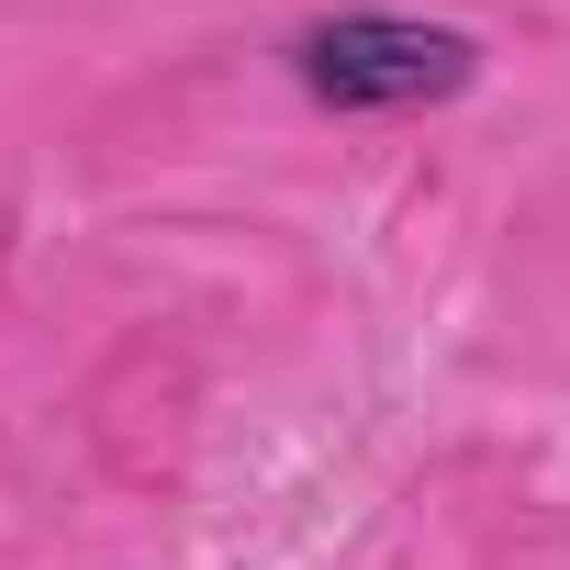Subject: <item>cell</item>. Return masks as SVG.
<instances>
[{"mask_svg": "<svg viewBox=\"0 0 570 570\" xmlns=\"http://www.w3.org/2000/svg\"><path fill=\"white\" fill-rule=\"evenodd\" d=\"M303 90L325 112H414V101H448L481 79V46L459 23H403V12H325L303 23L292 46Z\"/></svg>", "mask_w": 570, "mask_h": 570, "instance_id": "obj_1", "label": "cell"}]
</instances>
